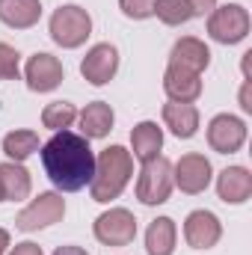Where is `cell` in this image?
<instances>
[{"instance_id":"16","label":"cell","mask_w":252,"mask_h":255,"mask_svg":"<svg viewBox=\"0 0 252 255\" xmlns=\"http://www.w3.org/2000/svg\"><path fill=\"white\" fill-rule=\"evenodd\" d=\"M42 18V3L39 0H0V21L15 30H27L39 24Z\"/></svg>"},{"instance_id":"2","label":"cell","mask_w":252,"mask_h":255,"mask_svg":"<svg viewBox=\"0 0 252 255\" xmlns=\"http://www.w3.org/2000/svg\"><path fill=\"white\" fill-rule=\"evenodd\" d=\"M133 175V157L122 145H110L98 154L95 160V175H92V199L95 202H110L127 187Z\"/></svg>"},{"instance_id":"22","label":"cell","mask_w":252,"mask_h":255,"mask_svg":"<svg viewBox=\"0 0 252 255\" xmlns=\"http://www.w3.org/2000/svg\"><path fill=\"white\" fill-rule=\"evenodd\" d=\"M3 151L6 157H12L15 163L27 160L33 151H39V133L36 130H12L3 136Z\"/></svg>"},{"instance_id":"4","label":"cell","mask_w":252,"mask_h":255,"mask_svg":"<svg viewBox=\"0 0 252 255\" xmlns=\"http://www.w3.org/2000/svg\"><path fill=\"white\" fill-rule=\"evenodd\" d=\"M172 193V163L166 157H151L145 160L139 178H136V199L142 205H160Z\"/></svg>"},{"instance_id":"19","label":"cell","mask_w":252,"mask_h":255,"mask_svg":"<svg viewBox=\"0 0 252 255\" xmlns=\"http://www.w3.org/2000/svg\"><path fill=\"white\" fill-rule=\"evenodd\" d=\"M130 145H133V157L145 163V160L157 157V151L163 145V130L154 122H139L130 130Z\"/></svg>"},{"instance_id":"29","label":"cell","mask_w":252,"mask_h":255,"mask_svg":"<svg viewBox=\"0 0 252 255\" xmlns=\"http://www.w3.org/2000/svg\"><path fill=\"white\" fill-rule=\"evenodd\" d=\"M54 255H89L86 250H80V247H60Z\"/></svg>"},{"instance_id":"3","label":"cell","mask_w":252,"mask_h":255,"mask_svg":"<svg viewBox=\"0 0 252 255\" xmlns=\"http://www.w3.org/2000/svg\"><path fill=\"white\" fill-rule=\"evenodd\" d=\"M92 33V18L80 6H60L51 15V39L63 48H80Z\"/></svg>"},{"instance_id":"28","label":"cell","mask_w":252,"mask_h":255,"mask_svg":"<svg viewBox=\"0 0 252 255\" xmlns=\"http://www.w3.org/2000/svg\"><path fill=\"white\" fill-rule=\"evenodd\" d=\"M190 9H193V18L196 15H205V12H211L214 6H217V0H187Z\"/></svg>"},{"instance_id":"17","label":"cell","mask_w":252,"mask_h":255,"mask_svg":"<svg viewBox=\"0 0 252 255\" xmlns=\"http://www.w3.org/2000/svg\"><path fill=\"white\" fill-rule=\"evenodd\" d=\"M163 122H166V128H169L175 136L190 139V136L196 133V128H199V110H196L193 104L169 101V104H163Z\"/></svg>"},{"instance_id":"26","label":"cell","mask_w":252,"mask_h":255,"mask_svg":"<svg viewBox=\"0 0 252 255\" xmlns=\"http://www.w3.org/2000/svg\"><path fill=\"white\" fill-rule=\"evenodd\" d=\"M154 3L157 0H119L122 12L133 21H142V18H151L154 15Z\"/></svg>"},{"instance_id":"9","label":"cell","mask_w":252,"mask_h":255,"mask_svg":"<svg viewBox=\"0 0 252 255\" xmlns=\"http://www.w3.org/2000/svg\"><path fill=\"white\" fill-rule=\"evenodd\" d=\"M116 68H119V51H116L113 45L104 42V45H95V48L83 57L80 74H83L92 86H104V83L113 80Z\"/></svg>"},{"instance_id":"15","label":"cell","mask_w":252,"mask_h":255,"mask_svg":"<svg viewBox=\"0 0 252 255\" xmlns=\"http://www.w3.org/2000/svg\"><path fill=\"white\" fill-rule=\"evenodd\" d=\"M211 63V51L205 48V42L193 39V36H184L172 45V54H169V65H181V68H190L196 74H202Z\"/></svg>"},{"instance_id":"27","label":"cell","mask_w":252,"mask_h":255,"mask_svg":"<svg viewBox=\"0 0 252 255\" xmlns=\"http://www.w3.org/2000/svg\"><path fill=\"white\" fill-rule=\"evenodd\" d=\"M9 255H45V253H42V247H39V244L24 241V244H15V250H12Z\"/></svg>"},{"instance_id":"18","label":"cell","mask_w":252,"mask_h":255,"mask_svg":"<svg viewBox=\"0 0 252 255\" xmlns=\"http://www.w3.org/2000/svg\"><path fill=\"white\" fill-rule=\"evenodd\" d=\"M30 172L21 163H0V190L3 202H21L30 196Z\"/></svg>"},{"instance_id":"7","label":"cell","mask_w":252,"mask_h":255,"mask_svg":"<svg viewBox=\"0 0 252 255\" xmlns=\"http://www.w3.org/2000/svg\"><path fill=\"white\" fill-rule=\"evenodd\" d=\"M95 238L107 247H127L136 238V220L125 208H110L95 220Z\"/></svg>"},{"instance_id":"13","label":"cell","mask_w":252,"mask_h":255,"mask_svg":"<svg viewBox=\"0 0 252 255\" xmlns=\"http://www.w3.org/2000/svg\"><path fill=\"white\" fill-rule=\"evenodd\" d=\"M163 89L172 101H181V104H190L202 95V80L196 71L190 68H181V65H169L166 74H163Z\"/></svg>"},{"instance_id":"21","label":"cell","mask_w":252,"mask_h":255,"mask_svg":"<svg viewBox=\"0 0 252 255\" xmlns=\"http://www.w3.org/2000/svg\"><path fill=\"white\" fill-rule=\"evenodd\" d=\"M148 255H172L175 253V223L169 217H157L145 232Z\"/></svg>"},{"instance_id":"25","label":"cell","mask_w":252,"mask_h":255,"mask_svg":"<svg viewBox=\"0 0 252 255\" xmlns=\"http://www.w3.org/2000/svg\"><path fill=\"white\" fill-rule=\"evenodd\" d=\"M0 77L18 80V51L12 45H3V42H0Z\"/></svg>"},{"instance_id":"14","label":"cell","mask_w":252,"mask_h":255,"mask_svg":"<svg viewBox=\"0 0 252 255\" xmlns=\"http://www.w3.org/2000/svg\"><path fill=\"white\" fill-rule=\"evenodd\" d=\"M217 193L226 205H241L252 196V175L244 166H229L217 178Z\"/></svg>"},{"instance_id":"20","label":"cell","mask_w":252,"mask_h":255,"mask_svg":"<svg viewBox=\"0 0 252 255\" xmlns=\"http://www.w3.org/2000/svg\"><path fill=\"white\" fill-rule=\"evenodd\" d=\"M80 128H83V136L86 139L107 136L110 128H113V110H110V104H104V101L86 104V110L80 113Z\"/></svg>"},{"instance_id":"12","label":"cell","mask_w":252,"mask_h":255,"mask_svg":"<svg viewBox=\"0 0 252 255\" xmlns=\"http://www.w3.org/2000/svg\"><path fill=\"white\" fill-rule=\"evenodd\" d=\"M220 235H223V226L211 211H193L184 223V238L193 250H211L220 241Z\"/></svg>"},{"instance_id":"10","label":"cell","mask_w":252,"mask_h":255,"mask_svg":"<svg viewBox=\"0 0 252 255\" xmlns=\"http://www.w3.org/2000/svg\"><path fill=\"white\" fill-rule=\"evenodd\" d=\"M172 184L184 193H202L211 184V163L205 154H184L172 169Z\"/></svg>"},{"instance_id":"1","label":"cell","mask_w":252,"mask_h":255,"mask_svg":"<svg viewBox=\"0 0 252 255\" xmlns=\"http://www.w3.org/2000/svg\"><path fill=\"white\" fill-rule=\"evenodd\" d=\"M42 166L51 184L63 193L83 190L95 175V154L83 133L57 130L42 145Z\"/></svg>"},{"instance_id":"23","label":"cell","mask_w":252,"mask_h":255,"mask_svg":"<svg viewBox=\"0 0 252 255\" xmlns=\"http://www.w3.org/2000/svg\"><path fill=\"white\" fill-rule=\"evenodd\" d=\"M154 15L169 24V27H178V24H187L193 18V9H190L187 0H157L154 3Z\"/></svg>"},{"instance_id":"5","label":"cell","mask_w":252,"mask_h":255,"mask_svg":"<svg viewBox=\"0 0 252 255\" xmlns=\"http://www.w3.org/2000/svg\"><path fill=\"white\" fill-rule=\"evenodd\" d=\"M247 33H250V12L238 3L214 9L208 18V36L220 45H235V42L247 39Z\"/></svg>"},{"instance_id":"6","label":"cell","mask_w":252,"mask_h":255,"mask_svg":"<svg viewBox=\"0 0 252 255\" xmlns=\"http://www.w3.org/2000/svg\"><path fill=\"white\" fill-rule=\"evenodd\" d=\"M65 214V202L60 193H42L39 199H33L18 217H15V226L21 232H36V229H45V226H54L60 223Z\"/></svg>"},{"instance_id":"31","label":"cell","mask_w":252,"mask_h":255,"mask_svg":"<svg viewBox=\"0 0 252 255\" xmlns=\"http://www.w3.org/2000/svg\"><path fill=\"white\" fill-rule=\"evenodd\" d=\"M0 202H3V190H0Z\"/></svg>"},{"instance_id":"24","label":"cell","mask_w":252,"mask_h":255,"mask_svg":"<svg viewBox=\"0 0 252 255\" xmlns=\"http://www.w3.org/2000/svg\"><path fill=\"white\" fill-rule=\"evenodd\" d=\"M74 119H77V110L68 101H54L42 110V125L51 128V130H65Z\"/></svg>"},{"instance_id":"8","label":"cell","mask_w":252,"mask_h":255,"mask_svg":"<svg viewBox=\"0 0 252 255\" xmlns=\"http://www.w3.org/2000/svg\"><path fill=\"white\" fill-rule=\"evenodd\" d=\"M244 139H247V125L238 116L223 113V116L211 119V125H208V142H211L214 151L232 154V151H238L244 145Z\"/></svg>"},{"instance_id":"11","label":"cell","mask_w":252,"mask_h":255,"mask_svg":"<svg viewBox=\"0 0 252 255\" xmlns=\"http://www.w3.org/2000/svg\"><path fill=\"white\" fill-rule=\"evenodd\" d=\"M24 74H27V86H30L33 92H51V89H57V86L63 83V77H65L63 63H60L57 57H51V54H36V57H30Z\"/></svg>"},{"instance_id":"30","label":"cell","mask_w":252,"mask_h":255,"mask_svg":"<svg viewBox=\"0 0 252 255\" xmlns=\"http://www.w3.org/2000/svg\"><path fill=\"white\" fill-rule=\"evenodd\" d=\"M6 247H9V232H6V229H0V255L6 253Z\"/></svg>"}]
</instances>
